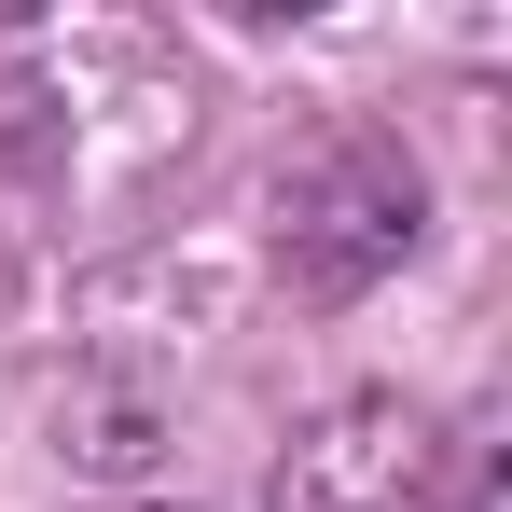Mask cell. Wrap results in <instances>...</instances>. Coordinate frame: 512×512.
Returning a JSON list of instances; mask_svg holds the SVG:
<instances>
[{"mask_svg": "<svg viewBox=\"0 0 512 512\" xmlns=\"http://www.w3.org/2000/svg\"><path fill=\"white\" fill-rule=\"evenodd\" d=\"M277 512H485V485H471V457L443 443L429 402L360 388V402H333V416L291 443Z\"/></svg>", "mask_w": 512, "mask_h": 512, "instance_id": "obj_1", "label": "cell"}]
</instances>
